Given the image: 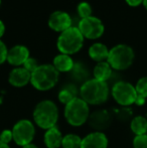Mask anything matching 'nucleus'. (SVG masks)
<instances>
[{
	"mask_svg": "<svg viewBox=\"0 0 147 148\" xmlns=\"http://www.w3.org/2000/svg\"><path fill=\"white\" fill-rule=\"evenodd\" d=\"M77 13H78V15L80 16L81 19L89 17V16H91L93 13L92 6H91V4L87 1L80 2V3L78 4V6H77Z\"/></svg>",
	"mask_w": 147,
	"mask_h": 148,
	"instance_id": "5701e85b",
	"label": "nucleus"
},
{
	"mask_svg": "<svg viewBox=\"0 0 147 148\" xmlns=\"http://www.w3.org/2000/svg\"><path fill=\"white\" fill-rule=\"evenodd\" d=\"M142 5H143L144 8L147 10V0H143V2H142Z\"/></svg>",
	"mask_w": 147,
	"mask_h": 148,
	"instance_id": "72a5a7b5",
	"label": "nucleus"
},
{
	"mask_svg": "<svg viewBox=\"0 0 147 148\" xmlns=\"http://www.w3.org/2000/svg\"><path fill=\"white\" fill-rule=\"evenodd\" d=\"M13 141L18 146H25L30 144L36 136V127L30 120L22 119L14 124L12 128Z\"/></svg>",
	"mask_w": 147,
	"mask_h": 148,
	"instance_id": "6e6552de",
	"label": "nucleus"
},
{
	"mask_svg": "<svg viewBox=\"0 0 147 148\" xmlns=\"http://www.w3.org/2000/svg\"><path fill=\"white\" fill-rule=\"evenodd\" d=\"M28 58H30V53L28 47L23 45H16L8 49L6 62L11 66L17 68V66H23V64L26 62Z\"/></svg>",
	"mask_w": 147,
	"mask_h": 148,
	"instance_id": "f8f14e48",
	"label": "nucleus"
},
{
	"mask_svg": "<svg viewBox=\"0 0 147 148\" xmlns=\"http://www.w3.org/2000/svg\"><path fill=\"white\" fill-rule=\"evenodd\" d=\"M109 49L106 45L102 42H95L89 47V57L96 62H106L109 56Z\"/></svg>",
	"mask_w": 147,
	"mask_h": 148,
	"instance_id": "dca6fc26",
	"label": "nucleus"
},
{
	"mask_svg": "<svg viewBox=\"0 0 147 148\" xmlns=\"http://www.w3.org/2000/svg\"><path fill=\"white\" fill-rule=\"evenodd\" d=\"M79 94H80V90L77 88L76 85L68 84L59 90V94H57V99L61 103L67 105L68 103L73 101L74 99L78 98Z\"/></svg>",
	"mask_w": 147,
	"mask_h": 148,
	"instance_id": "6ab92c4d",
	"label": "nucleus"
},
{
	"mask_svg": "<svg viewBox=\"0 0 147 148\" xmlns=\"http://www.w3.org/2000/svg\"><path fill=\"white\" fill-rule=\"evenodd\" d=\"M125 1H126V3L129 6H131V7H137V6L141 5L143 0H125Z\"/></svg>",
	"mask_w": 147,
	"mask_h": 148,
	"instance_id": "c756f323",
	"label": "nucleus"
},
{
	"mask_svg": "<svg viewBox=\"0 0 147 148\" xmlns=\"http://www.w3.org/2000/svg\"><path fill=\"white\" fill-rule=\"evenodd\" d=\"M38 62H37L36 59H34V58H28L27 60H26V62L23 64V68L25 69L26 71H28V72L31 74V73H34V71L36 70L37 68H38Z\"/></svg>",
	"mask_w": 147,
	"mask_h": 148,
	"instance_id": "a878e982",
	"label": "nucleus"
},
{
	"mask_svg": "<svg viewBox=\"0 0 147 148\" xmlns=\"http://www.w3.org/2000/svg\"><path fill=\"white\" fill-rule=\"evenodd\" d=\"M84 40L85 38L79 28L77 26H72L59 33L57 40V47L59 53L72 56L82 49Z\"/></svg>",
	"mask_w": 147,
	"mask_h": 148,
	"instance_id": "20e7f679",
	"label": "nucleus"
},
{
	"mask_svg": "<svg viewBox=\"0 0 147 148\" xmlns=\"http://www.w3.org/2000/svg\"><path fill=\"white\" fill-rule=\"evenodd\" d=\"M112 116L109 111L105 109H99L90 114L88 119V123L92 129L98 132L106 130L111 125Z\"/></svg>",
	"mask_w": 147,
	"mask_h": 148,
	"instance_id": "9b49d317",
	"label": "nucleus"
},
{
	"mask_svg": "<svg viewBox=\"0 0 147 148\" xmlns=\"http://www.w3.org/2000/svg\"><path fill=\"white\" fill-rule=\"evenodd\" d=\"M137 97L146 100L147 98V77H142L137 81L135 86Z\"/></svg>",
	"mask_w": 147,
	"mask_h": 148,
	"instance_id": "b1692460",
	"label": "nucleus"
},
{
	"mask_svg": "<svg viewBox=\"0 0 147 148\" xmlns=\"http://www.w3.org/2000/svg\"><path fill=\"white\" fill-rule=\"evenodd\" d=\"M90 107L80 97L68 103L65 107V118L71 126L80 127L88 122Z\"/></svg>",
	"mask_w": 147,
	"mask_h": 148,
	"instance_id": "423d86ee",
	"label": "nucleus"
},
{
	"mask_svg": "<svg viewBox=\"0 0 147 148\" xmlns=\"http://www.w3.org/2000/svg\"><path fill=\"white\" fill-rule=\"evenodd\" d=\"M77 27L81 31L84 38L90 40H96L100 38L105 32V25L103 21L94 15L81 19Z\"/></svg>",
	"mask_w": 147,
	"mask_h": 148,
	"instance_id": "1a4fd4ad",
	"label": "nucleus"
},
{
	"mask_svg": "<svg viewBox=\"0 0 147 148\" xmlns=\"http://www.w3.org/2000/svg\"><path fill=\"white\" fill-rule=\"evenodd\" d=\"M108 138L103 132L95 131L82 138L80 148H107Z\"/></svg>",
	"mask_w": 147,
	"mask_h": 148,
	"instance_id": "ddd939ff",
	"label": "nucleus"
},
{
	"mask_svg": "<svg viewBox=\"0 0 147 148\" xmlns=\"http://www.w3.org/2000/svg\"><path fill=\"white\" fill-rule=\"evenodd\" d=\"M63 134L59 130L57 127H53L51 129H47L43 136V141L47 148H59L63 142Z\"/></svg>",
	"mask_w": 147,
	"mask_h": 148,
	"instance_id": "2eb2a0df",
	"label": "nucleus"
},
{
	"mask_svg": "<svg viewBox=\"0 0 147 148\" xmlns=\"http://www.w3.org/2000/svg\"><path fill=\"white\" fill-rule=\"evenodd\" d=\"M110 95V88L107 82L96 79H89L82 84L80 96L88 105H102L107 102Z\"/></svg>",
	"mask_w": 147,
	"mask_h": 148,
	"instance_id": "f257e3e1",
	"label": "nucleus"
},
{
	"mask_svg": "<svg viewBox=\"0 0 147 148\" xmlns=\"http://www.w3.org/2000/svg\"><path fill=\"white\" fill-rule=\"evenodd\" d=\"M135 59L134 49L125 43H119L109 49L107 62L115 71H125L132 66Z\"/></svg>",
	"mask_w": 147,
	"mask_h": 148,
	"instance_id": "39448f33",
	"label": "nucleus"
},
{
	"mask_svg": "<svg viewBox=\"0 0 147 148\" xmlns=\"http://www.w3.org/2000/svg\"><path fill=\"white\" fill-rule=\"evenodd\" d=\"M59 120V109L55 102L43 100L39 102L34 110V121L41 129H51Z\"/></svg>",
	"mask_w": 147,
	"mask_h": 148,
	"instance_id": "f03ea898",
	"label": "nucleus"
},
{
	"mask_svg": "<svg viewBox=\"0 0 147 148\" xmlns=\"http://www.w3.org/2000/svg\"><path fill=\"white\" fill-rule=\"evenodd\" d=\"M73 20L72 17L68 12L63 11V10H55L49 15V20H47V25L51 30L55 32L62 33L63 31L69 29L72 27Z\"/></svg>",
	"mask_w": 147,
	"mask_h": 148,
	"instance_id": "9d476101",
	"label": "nucleus"
},
{
	"mask_svg": "<svg viewBox=\"0 0 147 148\" xmlns=\"http://www.w3.org/2000/svg\"><path fill=\"white\" fill-rule=\"evenodd\" d=\"M82 143V138L77 134H67L64 136L62 147L63 148H80Z\"/></svg>",
	"mask_w": 147,
	"mask_h": 148,
	"instance_id": "4be33fe9",
	"label": "nucleus"
},
{
	"mask_svg": "<svg viewBox=\"0 0 147 148\" xmlns=\"http://www.w3.org/2000/svg\"><path fill=\"white\" fill-rule=\"evenodd\" d=\"M133 148H147V134L134 137Z\"/></svg>",
	"mask_w": 147,
	"mask_h": 148,
	"instance_id": "bb28decb",
	"label": "nucleus"
},
{
	"mask_svg": "<svg viewBox=\"0 0 147 148\" xmlns=\"http://www.w3.org/2000/svg\"><path fill=\"white\" fill-rule=\"evenodd\" d=\"M59 73L53 64H39L38 68L31 73L30 84L38 91H49L53 89L59 82Z\"/></svg>",
	"mask_w": 147,
	"mask_h": 148,
	"instance_id": "7ed1b4c3",
	"label": "nucleus"
},
{
	"mask_svg": "<svg viewBox=\"0 0 147 148\" xmlns=\"http://www.w3.org/2000/svg\"><path fill=\"white\" fill-rule=\"evenodd\" d=\"M74 64L75 62L72 56L64 55V53L55 56L53 60V68L59 73H70L73 70Z\"/></svg>",
	"mask_w": 147,
	"mask_h": 148,
	"instance_id": "f3484780",
	"label": "nucleus"
},
{
	"mask_svg": "<svg viewBox=\"0 0 147 148\" xmlns=\"http://www.w3.org/2000/svg\"><path fill=\"white\" fill-rule=\"evenodd\" d=\"M7 53H8V49L6 47V45L3 41L0 39V64H4L7 60Z\"/></svg>",
	"mask_w": 147,
	"mask_h": 148,
	"instance_id": "c85d7f7f",
	"label": "nucleus"
},
{
	"mask_svg": "<svg viewBox=\"0 0 147 148\" xmlns=\"http://www.w3.org/2000/svg\"><path fill=\"white\" fill-rule=\"evenodd\" d=\"M71 77L73 78V80H75L76 82H80L82 84H84L86 81H88V77H89V73L87 68L82 64H76L75 62L73 70L70 72Z\"/></svg>",
	"mask_w": 147,
	"mask_h": 148,
	"instance_id": "412c9836",
	"label": "nucleus"
},
{
	"mask_svg": "<svg viewBox=\"0 0 147 148\" xmlns=\"http://www.w3.org/2000/svg\"><path fill=\"white\" fill-rule=\"evenodd\" d=\"M22 148H38V147H37L36 144H34V143H30V144L25 145V146H23Z\"/></svg>",
	"mask_w": 147,
	"mask_h": 148,
	"instance_id": "2f4dec72",
	"label": "nucleus"
},
{
	"mask_svg": "<svg viewBox=\"0 0 147 148\" xmlns=\"http://www.w3.org/2000/svg\"><path fill=\"white\" fill-rule=\"evenodd\" d=\"M5 24H4V22L2 21L1 19H0V39H1V37L4 35V33H5Z\"/></svg>",
	"mask_w": 147,
	"mask_h": 148,
	"instance_id": "7c9ffc66",
	"label": "nucleus"
},
{
	"mask_svg": "<svg viewBox=\"0 0 147 148\" xmlns=\"http://www.w3.org/2000/svg\"><path fill=\"white\" fill-rule=\"evenodd\" d=\"M131 131L135 134V136L147 134V119L143 116H135L131 119L130 122Z\"/></svg>",
	"mask_w": 147,
	"mask_h": 148,
	"instance_id": "aec40b11",
	"label": "nucleus"
},
{
	"mask_svg": "<svg viewBox=\"0 0 147 148\" xmlns=\"http://www.w3.org/2000/svg\"><path fill=\"white\" fill-rule=\"evenodd\" d=\"M13 140V135H12V130L9 129H5L1 132L0 134V141H2L3 143L9 144L11 141Z\"/></svg>",
	"mask_w": 147,
	"mask_h": 148,
	"instance_id": "cd10ccee",
	"label": "nucleus"
},
{
	"mask_svg": "<svg viewBox=\"0 0 147 148\" xmlns=\"http://www.w3.org/2000/svg\"><path fill=\"white\" fill-rule=\"evenodd\" d=\"M31 74L23 66H17L11 70L8 76V82L15 88H22L30 83Z\"/></svg>",
	"mask_w": 147,
	"mask_h": 148,
	"instance_id": "4468645a",
	"label": "nucleus"
},
{
	"mask_svg": "<svg viewBox=\"0 0 147 148\" xmlns=\"http://www.w3.org/2000/svg\"><path fill=\"white\" fill-rule=\"evenodd\" d=\"M112 75H113V69L108 64V62H97L96 66H94L93 70V76L94 79L99 81H103V82H107L110 80Z\"/></svg>",
	"mask_w": 147,
	"mask_h": 148,
	"instance_id": "a211bd4d",
	"label": "nucleus"
},
{
	"mask_svg": "<svg viewBox=\"0 0 147 148\" xmlns=\"http://www.w3.org/2000/svg\"><path fill=\"white\" fill-rule=\"evenodd\" d=\"M116 117L121 121H128L129 119L132 118V110L128 107H121L120 109H117L115 111Z\"/></svg>",
	"mask_w": 147,
	"mask_h": 148,
	"instance_id": "393cba45",
	"label": "nucleus"
},
{
	"mask_svg": "<svg viewBox=\"0 0 147 148\" xmlns=\"http://www.w3.org/2000/svg\"><path fill=\"white\" fill-rule=\"evenodd\" d=\"M1 4H2V0H0V7H1Z\"/></svg>",
	"mask_w": 147,
	"mask_h": 148,
	"instance_id": "f704fd0d",
	"label": "nucleus"
},
{
	"mask_svg": "<svg viewBox=\"0 0 147 148\" xmlns=\"http://www.w3.org/2000/svg\"><path fill=\"white\" fill-rule=\"evenodd\" d=\"M112 97L121 107H128L135 104L137 99L135 87L125 81H117L114 83L110 91Z\"/></svg>",
	"mask_w": 147,
	"mask_h": 148,
	"instance_id": "0eeeda50",
	"label": "nucleus"
},
{
	"mask_svg": "<svg viewBox=\"0 0 147 148\" xmlns=\"http://www.w3.org/2000/svg\"><path fill=\"white\" fill-rule=\"evenodd\" d=\"M0 148H10V147L8 144H6V143H3L2 141H0Z\"/></svg>",
	"mask_w": 147,
	"mask_h": 148,
	"instance_id": "473e14b6",
	"label": "nucleus"
}]
</instances>
